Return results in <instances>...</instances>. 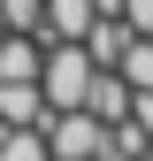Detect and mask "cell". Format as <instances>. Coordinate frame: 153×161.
<instances>
[{"mask_svg":"<svg viewBox=\"0 0 153 161\" xmlns=\"http://www.w3.org/2000/svg\"><path fill=\"white\" fill-rule=\"evenodd\" d=\"M92 69L100 62H92L76 38H46V46H38V100H46V108H84Z\"/></svg>","mask_w":153,"mask_h":161,"instance_id":"6da1fadb","label":"cell"},{"mask_svg":"<svg viewBox=\"0 0 153 161\" xmlns=\"http://www.w3.org/2000/svg\"><path fill=\"white\" fill-rule=\"evenodd\" d=\"M84 115H100V123H123V115H130V85H123V69H92V85H84Z\"/></svg>","mask_w":153,"mask_h":161,"instance_id":"7a4b0ae2","label":"cell"},{"mask_svg":"<svg viewBox=\"0 0 153 161\" xmlns=\"http://www.w3.org/2000/svg\"><path fill=\"white\" fill-rule=\"evenodd\" d=\"M92 0H38V38H84Z\"/></svg>","mask_w":153,"mask_h":161,"instance_id":"3957f363","label":"cell"},{"mask_svg":"<svg viewBox=\"0 0 153 161\" xmlns=\"http://www.w3.org/2000/svg\"><path fill=\"white\" fill-rule=\"evenodd\" d=\"M38 115H46V100L31 77H0V123H38Z\"/></svg>","mask_w":153,"mask_h":161,"instance_id":"277c9868","label":"cell"},{"mask_svg":"<svg viewBox=\"0 0 153 161\" xmlns=\"http://www.w3.org/2000/svg\"><path fill=\"white\" fill-rule=\"evenodd\" d=\"M0 161H54L38 123H0Z\"/></svg>","mask_w":153,"mask_h":161,"instance_id":"5b68a950","label":"cell"},{"mask_svg":"<svg viewBox=\"0 0 153 161\" xmlns=\"http://www.w3.org/2000/svg\"><path fill=\"white\" fill-rule=\"evenodd\" d=\"M115 69H123V85H130V92H153V38H130Z\"/></svg>","mask_w":153,"mask_h":161,"instance_id":"8992f818","label":"cell"},{"mask_svg":"<svg viewBox=\"0 0 153 161\" xmlns=\"http://www.w3.org/2000/svg\"><path fill=\"white\" fill-rule=\"evenodd\" d=\"M0 23L8 31H38V0H0Z\"/></svg>","mask_w":153,"mask_h":161,"instance_id":"52a82bcc","label":"cell"},{"mask_svg":"<svg viewBox=\"0 0 153 161\" xmlns=\"http://www.w3.org/2000/svg\"><path fill=\"white\" fill-rule=\"evenodd\" d=\"M123 23H130V38H153V0H123Z\"/></svg>","mask_w":153,"mask_h":161,"instance_id":"ba28073f","label":"cell"},{"mask_svg":"<svg viewBox=\"0 0 153 161\" xmlns=\"http://www.w3.org/2000/svg\"><path fill=\"white\" fill-rule=\"evenodd\" d=\"M130 123H138V130L153 138V92H130Z\"/></svg>","mask_w":153,"mask_h":161,"instance_id":"9c48e42d","label":"cell"},{"mask_svg":"<svg viewBox=\"0 0 153 161\" xmlns=\"http://www.w3.org/2000/svg\"><path fill=\"white\" fill-rule=\"evenodd\" d=\"M138 161H153V146H145V153H138Z\"/></svg>","mask_w":153,"mask_h":161,"instance_id":"30bf717a","label":"cell"}]
</instances>
